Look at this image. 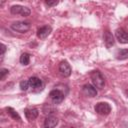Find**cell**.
I'll use <instances>...</instances> for the list:
<instances>
[{"label": "cell", "instance_id": "obj_6", "mask_svg": "<svg viewBox=\"0 0 128 128\" xmlns=\"http://www.w3.org/2000/svg\"><path fill=\"white\" fill-rule=\"evenodd\" d=\"M49 96H50L51 100H52L54 103L58 104V103H61V102L64 100L65 94H64L61 90H59V89H53V90L49 93Z\"/></svg>", "mask_w": 128, "mask_h": 128}, {"label": "cell", "instance_id": "obj_12", "mask_svg": "<svg viewBox=\"0 0 128 128\" xmlns=\"http://www.w3.org/2000/svg\"><path fill=\"white\" fill-rule=\"evenodd\" d=\"M51 31H52V28L50 26H48V25L43 26V27H41V28H39L37 30V36L40 39H45L46 37L49 36V34L51 33Z\"/></svg>", "mask_w": 128, "mask_h": 128}, {"label": "cell", "instance_id": "obj_19", "mask_svg": "<svg viewBox=\"0 0 128 128\" xmlns=\"http://www.w3.org/2000/svg\"><path fill=\"white\" fill-rule=\"evenodd\" d=\"M45 4L52 7V6H56L58 4V1H56V0H54V1H45Z\"/></svg>", "mask_w": 128, "mask_h": 128}, {"label": "cell", "instance_id": "obj_16", "mask_svg": "<svg viewBox=\"0 0 128 128\" xmlns=\"http://www.w3.org/2000/svg\"><path fill=\"white\" fill-rule=\"evenodd\" d=\"M19 61L22 65H28L29 62H30V54H28V53L21 54V56L19 58Z\"/></svg>", "mask_w": 128, "mask_h": 128}, {"label": "cell", "instance_id": "obj_18", "mask_svg": "<svg viewBox=\"0 0 128 128\" xmlns=\"http://www.w3.org/2000/svg\"><path fill=\"white\" fill-rule=\"evenodd\" d=\"M8 73H9V71H8L7 69L2 68V69L0 70V79H1V80H3V79L5 78V76H6Z\"/></svg>", "mask_w": 128, "mask_h": 128}, {"label": "cell", "instance_id": "obj_8", "mask_svg": "<svg viewBox=\"0 0 128 128\" xmlns=\"http://www.w3.org/2000/svg\"><path fill=\"white\" fill-rule=\"evenodd\" d=\"M115 36L117 38V40L122 43V44H126L128 43V32H126L125 29L123 28H118L115 32Z\"/></svg>", "mask_w": 128, "mask_h": 128}, {"label": "cell", "instance_id": "obj_7", "mask_svg": "<svg viewBox=\"0 0 128 128\" xmlns=\"http://www.w3.org/2000/svg\"><path fill=\"white\" fill-rule=\"evenodd\" d=\"M59 72L62 76L64 77H69L71 75V67H70V64L67 62V61H61L60 64H59Z\"/></svg>", "mask_w": 128, "mask_h": 128}, {"label": "cell", "instance_id": "obj_20", "mask_svg": "<svg viewBox=\"0 0 128 128\" xmlns=\"http://www.w3.org/2000/svg\"><path fill=\"white\" fill-rule=\"evenodd\" d=\"M5 51H6V45L1 44V57H3V56H4Z\"/></svg>", "mask_w": 128, "mask_h": 128}, {"label": "cell", "instance_id": "obj_10", "mask_svg": "<svg viewBox=\"0 0 128 128\" xmlns=\"http://www.w3.org/2000/svg\"><path fill=\"white\" fill-rule=\"evenodd\" d=\"M24 114H25V117H26L27 120L33 121L34 119H36L38 117L39 111L36 108H27V109L24 110Z\"/></svg>", "mask_w": 128, "mask_h": 128}, {"label": "cell", "instance_id": "obj_1", "mask_svg": "<svg viewBox=\"0 0 128 128\" xmlns=\"http://www.w3.org/2000/svg\"><path fill=\"white\" fill-rule=\"evenodd\" d=\"M90 78H91L93 86L95 88H98V89H103L104 88L105 80H104V77H103V75L101 74L100 71H98V70L92 71L91 74H90Z\"/></svg>", "mask_w": 128, "mask_h": 128}, {"label": "cell", "instance_id": "obj_13", "mask_svg": "<svg viewBox=\"0 0 128 128\" xmlns=\"http://www.w3.org/2000/svg\"><path fill=\"white\" fill-rule=\"evenodd\" d=\"M104 43L106 45L107 48H110L111 46L114 45V38L113 35L109 32V31H105L104 32Z\"/></svg>", "mask_w": 128, "mask_h": 128}, {"label": "cell", "instance_id": "obj_5", "mask_svg": "<svg viewBox=\"0 0 128 128\" xmlns=\"http://www.w3.org/2000/svg\"><path fill=\"white\" fill-rule=\"evenodd\" d=\"M28 80H29L30 87L32 88V90L34 92H38V91L43 89V82H42V80L40 78H38L36 76H32Z\"/></svg>", "mask_w": 128, "mask_h": 128}, {"label": "cell", "instance_id": "obj_14", "mask_svg": "<svg viewBox=\"0 0 128 128\" xmlns=\"http://www.w3.org/2000/svg\"><path fill=\"white\" fill-rule=\"evenodd\" d=\"M116 58L118 60H124L128 58V49H120L116 52Z\"/></svg>", "mask_w": 128, "mask_h": 128}, {"label": "cell", "instance_id": "obj_2", "mask_svg": "<svg viewBox=\"0 0 128 128\" xmlns=\"http://www.w3.org/2000/svg\"><path fill=\"white\" fill-rule=\"evenodd\" d=\"M31 27V24L29 21H16L14 23H12L11 28L19 33H25L27 32Z\"/></svg>", "mask_w": 128, "mask_h": 128}, {"label": "cell", "instance_id": "obj_15", "mask_svg": "<svg viewBox=\"0 0 128 128\" xmlns=\"http://www.w3.org/2000/svg\"><path fill=\"white\" fill-rule=\"evenodd\" d=\"M6 111H7V114H9L13 119L18 120V121H20V120H21V118H20L19 114H18V113H17L13 108H11V107H7V108H6Z\"/></svg>", "mask_w": 128, "mask_h": 128}, {"label": "cell", "instance_id": "obj_3", "mask_svg": "<svg viewBox=\"0 0 128 128\" xmlns=\"http://www.w3.org/2000/svg\"><path fill=\"white\" fill-rule=\"evenodd\" d=\"M95 112L98 113L99 115L102 116H106L111 112V106L107 103V102H99L95 105L94 107Z\"/></svg>", "mask_w": 128, "mask_h": 128}, {"label": "cell", "instance_id": "obj_17", "mask_svg": "<svg viewBox=\"0 0 128 128\" xmlns=\"http://www.w3.org/2000/svg\"><path fill=\"white\" fill-rule=\"evenodd\" d=\"M19 86H20V89H21L22 91H27V90H28V88L30 87L29 80H22V81L20 82Z\"/></svg>", "mask_w": 128, "mask_h": 128}, {"label": "cell", "instance_id": "obj_11", "mask_svg": "<svg viewBox=\"0 0 128 128\" xmlns=\"http://www.w3.org/2000/svg\"><path fill=\"white\" fill-rule=\"evenodd\" d=\"M58 124V118L53 115H49L46 117L44 121V128H54Z\"/></svg>", "mask_w": 128, "mask_h": 128}, {"label": "cell", "instance_id": "obj_4", "mask_svg": "<svg viewBox=\"0 0 128 128\" xmlns=\"http://www.w3.org/2000/svg\"><path fill=\"white\" fill-rule=\"evenodd\" d=\"M10 11H11L12 14H20L23 17L29 16L30 13H31V11H30L29 8L24 7V6H21V5H13L10 8Z\"/></svg>", "mask_w": 128, "mask_h": 128}, {"label": "cell", "instance_id": "obj_21", "mask_svg": "<svg viewBox=\"0 0 128 128\" xmlns=\"http://www.w3.org/2000/svg\"><path fill=\"white\" fill-rule=\"evenodd\" d=\"M126 93H127V95H128V90H127V91H126Z\"/></svg>", "mask_w": 128, "mask_h": 128}, {"label": "cell", "instance_id": "obj_9", "mask_svg": "<svg viewBox=\"0 0 128 128\" xmlns=\"http://www.w3.org/2000/svg\"><path fill=\"white\" fill-rule=\"evenodd\" d=\"M83 93L88 97H95L97 95V89L91 84H85L82 87Z\"/></svg>", "mask_w": 128, "mask_h": 128}]
</instances>
